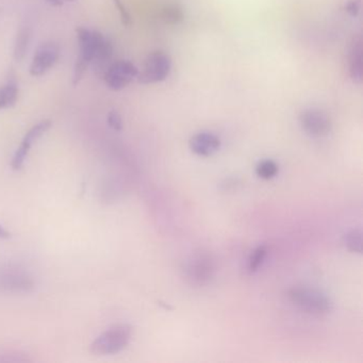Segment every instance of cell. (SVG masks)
Returning a JSON list of instances; mask_svg holds the SVG:
<instances>
[{"label": "cell", "mask_w": 363, "mask_h": 363, "mask_svg": "<svg viewBox=\"0 0 363 363\" xmlns=\"http://www.w3.org/2000/svg\"><path fill=\"white\" fill-rule=\"evenodd\" d=\"M190 149L200 157H209L214 155L221 149V140L212 132H200L192 137Z\"/></svg>", "instance_id": "obj_11"}, {"label": "cell", "mask_w": 363, "mask_h": 363, "mask_svg": "<svg viewBox=\"0 0 363 363\" xmlns=\"http://www.w3.org/2000/svg\"><path fill=\"white\" fill-rule=\"evenodd\" d=\"M114 5L117 8L118 13L120 16V20L125 26H130L132 24V16H130L129 12L126 9L122 0H113Z\"/></svg>", "instance_id": "obj_20"}, {"label": "cell", "mask_w": 363, "mask_h": 363, "mask_svg": "<svg viewBox=\"0 0 363 363\" xmlns=\"http://www.w3.org/2000/svg\"><path fill=\"white\" fill-rule=\"evenodd\" d=\"M50 6L52 7H61V6L64 5L67 3H73V1H76V0H46Z\"/></svg>", "instance_id": "obj_22"}, {"label": "cell", "mask_w": 363, "mask_h": 363, "mask_svg": "<svg viewBox=\"0 0 363 363\" xmlns=\"http://www.w3.org/2000/svg\"><path fill=\"white\" fill-rule=\"evenodd\" d=\"M31 31L29 27H24L21 29L16 39V47H14V58L16 61H22L26 56L28 50L29 43H30Z\"/></svg>", "instance_id": "obj_14"}, {"label": "cell", "mask_w": 363, "mask_h": 363, "mask_svg": "<svg viewBox=\"0 0 363 363\" xmlns=\"http://www.w3.org/2000/svg\"><path fill=\"white\" fill-rule=\"evenodd\" d=\"M52 126V122L50 120H41L37 125L33 126L29 129V132L25 134L22 143L18 151L14 154L13 159L11 161V166L14 171L21 170L24 166L25 160L33 147V143L37 142L44 134L50 129Z\"/></svg>", "instance_id": "obj_8"}, {"label": "cell", "mask_w": 363, "mask_h": 363, "mask_svg": "<svg viewBox=\"0 0 363 363\" xmlns=\"http://www.w3.org/2000/svg\"><path fill=\"white\" fill-rule=\"evenodd\" d=\"M132 335V329L129 325H115L101 333L91 344V352L97 356L117 354L129 344Z\"/></svg>", "instance_id": "obj_2"}, {"label": "cell", "mask_w": 363, "mask_h": 363, "mask_svg": "<svg viewBox=\"0 0 363 363\" xmlns=\"http://www.w3.org/2000/svg\"><path fill=\"white\" fill-rule=\"evenodd\" d=\"M299 123L308 136L323 138L331 130V120L328 114L320 109H307L299 115Z\"/></svg>", "instance_id": "obj_6"}, {"label": "cell", "mask_w": 363, "mask_h": 363, "mask_svg": "<svg viewBox=\"0 0 363 363\" xmlns=\"http://www.w3.org/2000/svg\"><path fill=\"white\" fill-rule=\"evenodd\" d=\"M18 84L16 78L11 77L0 86V109H9L14 107L18 99Z\"/></svg>", "instance_id": "obj_13"}, {"label": "cell", "mask_w": 363, "mask_h": 363, "mask_svg": "<svg viewBox=\"0 0 363 363\" xmlns=\"http://www.w3.org/2000/svg\"><path fill=\"white\" fill-rule=\"evenodd\" d=\"M172 69V59L163 52L149 54L142 71H139L138 81L142 84H153L164 81Z\"/></svg>", "instance_id": "obj_4"}, {"label": "cell", "mask_w": 363, "mask_h": 363, "mask_svg": "<svg viewBox=\"0 0 363 363\" xmlns=\"http://www.w3.org/2000/svg\"><path fill=\"white\" fill-rule=\"evenodd\" d=\"M345 9L346 12L350 13V16H357V14L359 13V10H360V4H359V1L354 0V1H350V3L346 5Z\"/></svg>", "instance_id": "obj_21"}, {"label": "cell", "mask_w": 363, "mask_h": 363, "mask_svg": "<svg viewBox=\"0 0 363 363\" xmlns=\"http://www.w3.org/2000/svg\"><path fill=\"white\" fill-rule=\"evenodd\" d=\"M33 288L35 282L25 272L10 269L0 274V289L8 292H29Z\"/></svg>", "instance_id": "obj_10"}, {"label": "cell", "mask_w": 363, "mask_h": 363, "mask_svg": "<svg viewBox=\"0 0 363 363\" xmlns=\"http://www.w3.org/2000/svg\"><path fill=\"white\" fill-rule=\"evenodd\" d=\"M76 33H77L78 44H79V54L77 58L82 59L91 64L97 50L105 38L99 31L88 30L82 27L77 28Z\"/></svg>", "instance_id": "obj_9"}, {"label": "cell", "mask_w": 363, "mask_h": 363, "mask_svg": "<svg viewBox=\"0 0 363 363\" xmlns=\"http://www.w3.org/2000/svg\"><path fill=\"white\" fill-rule=\"evenodd\" d=\"M107 120L110 127L115 130V132H120V130L123 129V120H122L120 114L115 111V110H112V111L109 112Z\"/></svg>", "instance_id": "obj_19"}, {"label": "cell", "mask_w": 363, "mask_h": 363, "mask_svg": "<svg viewBox=\"0 0 363 363\" xmlns=\"http://www.w3.org/2000/svg\"><path fill=\"white\" fill-rule=\"evenodd\" d=\"M185 18L183 9L177 5H170L162 11V20L170 25H177Z\"/></svg>", "instance_id": "obj_16"}, {"label": "cell", "mask_w": 363, "mask_h": 363, "mask_svg": "<svg viewBox=\"0 0 363 363\" xmlns=\"http://www.w3.org/2000/svg\"><path fill=\"white\" fill-rule=\"evenodd\" d=\"M348 73L355 83L360 84L363 78V50L360 38H355L348 50Z\"/></svg>", "instance_id": "obj_12"}, {"label": "cell", "mask_w": 363, "mask_h": 363, "mask_svg": "<svg viewBox=\"0 0 363 363\" xmlns=\"http://www.w3.org/2000/svg\"><path fill=\"white\" fill-rule=\"evenodd\" d=\"M60 57V47L54 42H46L42 44L35 50V56L31 61L30 75L33 77H40L45 75L52 67L58 62Z\"/></svg>", "instance_id": "obj_7"}, {"label": "cell", "mask_w": 363, "mask_h": 363, "mask_svg": "<svg viewBox=\"0 0 363 363\" xmlns=\"http://www.w3.org/2000/svg\"><path fill=\"white\" fill-rule=\"evenodd\" d=\"M139 75V69L128 60H120L112 63L103 74V79L108 88L112 91H120L132 83Z\"/></svg>", "instance_id": "obj_5"}, {"label": "cell", "mask_w": 363, "mask_h": 363, "mask_svg": "<svg viewBox=\"0 0 363 363\" xmlns=\"http://www.w3.org/2000/svg\"><path fill=\"white\" fill-rule=\"evenodd\" d=\"M344 243L352 253H362V232L359 229H352L344 236Z\"/></svg>", "instance_id": "obj_15"}, {"label": "cell", "mask_w": 363, "mask_h": 363, "mask_svg": "<svg viewBox=\"0 0 363 363\" xmlns=\"http://www.w3.org/2000/svg\"><path fill=\"white\" fill-rule=\"evenodd\" d=\"M10 236H11V234L3 226H0V238H9Z\"/></svg>", "instance_id": "obj_23"}, {"label": "cell", "mask_w": 363, "mask_h": 363, "mask_svg": "<svg viewBox=\"0 0 363 363\" xmlns=\"http://www.w3.org/2000/svg\"><path fill=\"white\" fill-rule=\"evenodd\" d=\"M214 259L210 254L198 252L192 255L183 265V276L191 286L204 287L213 280L215 275Z\"/></svg>", "instance_id": "obj_3"}, {"label": "cell", "mask_w": 363, "mask_h": 363, "mask_svg": "<svg viewBox=\"0 0 363 363\" xmlns=\"http://www.w3.org/2000/svg\"><path fill=\"white\" fill-rule=\"evenodd\" d=\"M256 173L260 178L269 180L274 178L278 173V166L273 160H263L256 168Z\"/></svg>", "instance_id": "obj_18"}, {"label": "cell", "mask_w": 363, "mask_h": 363, "mask_svg": "<svg viewBox=\"0 0 363 363\" xmlns=\"http://www.w3.org/2000/svg\"><path fill=\"white\" fill-rule=\"evenodd\" d=\"M267 255V246H260L258 248H255L250 254V258H248V269L250 273L256 272L259 267L263 265V261L265 260V257Z\"/></svg>", "instance_id": "obj_17"}, {"label": "cell", "mask_w": 363, "mask_h": 363, "mask_svg": "<svg viewBox=\"0 0 363 363\" xmlns=\"http://www.w3.org/2000/svg\"><path fill=\"white\" fill-rule=\"evenodd\" d=\"M288 297L293 305L296 306L301 311L312 316H326L333 310L330 299L316 289L308 287H294L288 291Z\"/></svg>", "instance_id": "obj_1"}]
</instances>
